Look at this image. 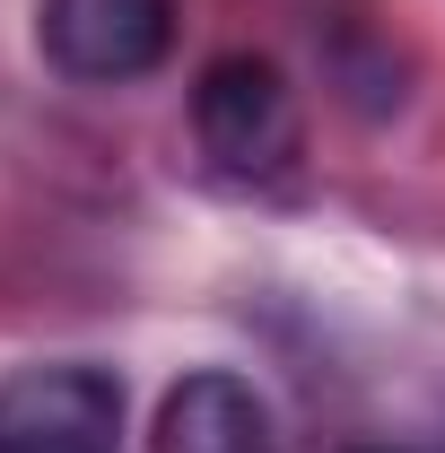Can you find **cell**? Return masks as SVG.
I'll return each instance as SVG.
<instances>
[{
  "instance_id": "4",
  "label": "cell",
  "mask_w": 445,
  "mask_h": 453,
  "mask_svg": "<svg viewBox=\"0 0 445 453\" xmlns=\"http://www.w3.org/2000/svg\"><path fill=\"white\" fill-rule=\"evenodd\" d=\"M158 453H279L271 445V410L254 401L245 375H183L158 410Z\"/></svg>"
},
{
  "instance_id": "2",
  "label": "cell",
  "mask_w": 445,
  "mask_h": 453,
  "mask_svg": "<svg viewBox=\"0 0 445 453\" xmlns=\"http://www.w3.org/2000/svg\"><path fill=\"white\" fill-rule=\"evenodd\" d=\"M44 61L79 88H122L158 70L175 44V0H44L35 9Z\"/></svg>"
},
{
  "instance_id": "1",
  "label": "cell",
  "mask_w": 445,
  "mask_h": 453,
  "mask_svg": "<svg viewBox=\"0 0 445 453\" xmlns=\"http://www.w3.org/2000/svg\"><path fill=\"white\" fill-rule=\"evenodd\" d=\"M192 140L227 183H279L306 149V122H297L288 79L262 53H227L192 88Z\"/></svg>"
},
{
  "instance_id": "3",
  "label": "cell",
  "mask_w": 445,
  "mask_h": 453,
  "mask_svg": "<svg viewBox=\"0 0 445 453\" xmlns=\"http://www.w3.org/2000/svg\"><path fill=\"white\" fill-rule=\"evenodd\" d=\"M122 393L105 366H27L0 384V453H113Z\"/></svg>"
}]
</instances>
